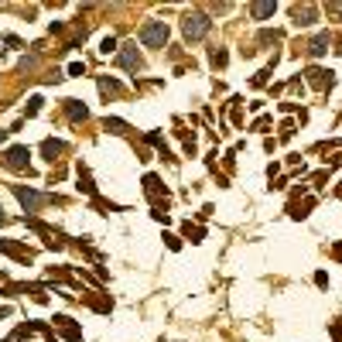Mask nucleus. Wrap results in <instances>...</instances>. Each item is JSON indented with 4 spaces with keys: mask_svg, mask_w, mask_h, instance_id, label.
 Returning <instances> with one entry per match:
<instances>
[{
    "mask_svg": "<svg viewBox=\"0 0 342 342\" xmlns=\"http://www.w3.org/2000/svg\"><path fill=\"white\" fill-rule=\"evenodd\" d=\"M168 34H171V31H168L164 21H147V24L140 28L137 38H140L144 48H164V45H168Z\"/></svg>",
    "mask_w": 342,
    "mask_h": 342,
    "instance_id": "1",
    "label": "nucleus"
},
{
    "mask_svg": "<svg viewBox=\"0 0 342 342\" xmlns=\"http://www.w3.org/2000/svg\"><path fill=\"white\" fill-rule=\"evenodd\" d=\"M209 28H212V21L199 14V10H192V14H185V21H182V34H185V41H202L205 34H209Z\"/></svg>",
    "mask_w": 342,
    "mask_h": 342,
    "instance_id": "2",
    "label": "nucleus"
},
{
    "mask_svg": "<svg viewBox=\"0 0 342 342\" xmlns=\"http://www.w3.org/2000/svg\"><path fill=\"white\" fill-rule=\"evenodd\" d=\"M14 195H17V202L24 205V212H28V216H34L41 205L55 202V195H45V192H34V188H24V185H14Z\"/></svg>",
    "mask_w": 342,
    "mask_h": 342,
    "instance_id": "3",
    "label": "nucleus"
},
{
    "mask_svg": "<svg viewBox=\"0 0 342 342\" xmlns=\"http://www.w3.org/2000/svg\"><path fill=\"white\" fill-rule=\"evenodd\" d=\"M28 157H31V151H28L24 144H14V147H7V154H3V164L14 168V171H28Z\"/></svg>",
    "mask_w": 342,
    "mask_h": 342,
    "instance_id": "4",
    "label": "nucleus"
},
{
    "mask_svg": "<svg viewBox=\"0 0 342 342\" xmlns=\"http://www.w3.org/2000/svg\"><path fill=\"white\" fill-rule=\"evenodd\" d=\"M291 21H294L298 28L315 24V21H318V7H315V3H294V7H291Z\"/></svg>",
    "mask_w": 342,
    "mask_h": 342,
    "instance_id": "5",
    "label": "nucleus"
},
{
    "mask_svg": "<svg viewBox=\"0 0 342 342\" xmlns=\"http://www.w3.org/2000/svg\"><path fill=\"white\" fill-rule=\"evenodd\" d=\"M305 75H308V86H311V89H329V86L336 82V72H332V68H308Z\"/></svg>",
    "mask_w": 342,
    "mask_h": 342,
    "instance_id": "6",
    "label": "nucleus"
},
{
    "mask_svg": "<svg viewBox=\"0 0 342 342\" xmlns=\"http://www.w3.org/2000/svg\"><path fill=\"white\" fill-rule=\"evenodd\" d=\"M120 65L127 68V72H134V75H137V72H140V68H144V59L137 55V48H134V45L120 52Z\"/></svg>",
    "mask_w": 342,
    "mask_h": 342,
    "instance_id": "7",
    "label": "nucleus"
},
{
    "mask_svg": "<svg viewBox=\"0 0 342 342\" xmlns=\"http://www.w3.org/2000/svg\"><path fill=\"white\" fill-rule=\"evenodd\" d=\"M329 45H332V38H329V31H322V34H315V38L308 41V55H311V59H322V55L329 52Z\"/></svg>",
    "mask_w": 342,
    "mask_h": 342,
    "instance_id": "8",
    "label": "nucleus"
},
{
    "mask_svg": "<svg viewBox=\"0 0 342 342\" xmlns=\"http://www.w3.org/2000/svg\"><path fill=\"white\" fill-rule=\"evenodd\" d=\"M144 192H147L154 202H157V199H168V188L161 185V178H157V175H144Z\"/></svg>",
    "mask_w": 342,
    "mask_h": 342,
    "instance_id": "9",
    "label": "nucleus"
},
{
    "mask_svg": "<svg viewBox=\"0 0 342 342\" xmlns=\"http://www.w3.org/2000/svg\"><path fill=\"white\" fill-rule=\"evenodd\" d=\"M55 325H62V332H65L68 342H79V339H82V329H79L68 315H55Z\"/></svg>",
    "mask_w": 342,
    "mask_h": 342,
    "instance_id": "10",
    "label": "nucleus"
},
{
    "mask_svg": "<svg viewBox=\"0 0 342 342\" xmlns=\"http://www.w3.org/2000/svg\"><path fill=\"white\" fill-rule=\"evenodd\" d=\"M274 10H277V3H274V0H257V3H250L253 21H267V17H274Z\"/></svg>",
    "mask_w": 342,
    "mask_h": 342,
    "instance_id": "11",
    "label": "nucleus"
},
{
    "mask_svg": "<svg viewBox=\"0 0 342 342\" xmlns=\"http://www.w3.org/2000/svg\"><path fill=\"white\" fill-rule=\"evenodd\" d=\"M0 250H3L7 257H14V260H21V264H28V260H31V250H24V247H17V243H10V240H0Z\"/></svg>",
    "mask_w": 342,
    "mask_h": 342,
    "instance_id": "12",
    "label": "nucleus"
},
{
    "mask_svg": "<svg viewBox=\"0 0 342 342\" xmlns=\"http://www.w3.org/2000/svg\"><path fill=\"white\" fill-rule=\"evenodd\" d=\"M62 151H65V144H62V140H55V137H48V140L41 144V154H45V161H55Z\"/></svg>",
    "mask_w": 342,
    "mask_h": 342,
    "instance_id": "13",
    "label": "nucleus"
},
{
    "mask_svg": "<svg viewBox=\"0 0 342 342\" xmlns=\"http://www.w3.org/2000/svg\"><path fill=\"white\" fill-rule=\"evenodd\" d=\"M65 113H68V120H89V110L79 99H65Z\"/></svg>",
    "mask_w": 342,
    "mask_h": 342,
    "instance_id": "14",
    "label": "nucleus"
},
{
    "mask_svg": "<svg viewBox=\"0 0 342 342\" xmlns=\"http://www.w3.org/2000/svg\"><path fill=\"white\" fill-rule=\"evenodd\" d=\"M99 93H103V96H120L124 86H120L117 79H106V75H103V79H99Z\"/></svg>",
    "mask_w": 342,
    "mask_h": 342,
    "instance_id": "15",
    "label": "nucleus"
},
{
    "mask_svg": "<svg viewBox=\"0 0 342 342\" xmlns=\"http://www.w3.org/2000/svg\"><path fill=\"white\" fill-rule=\"evenodd\" d=\"M41 103H45L41 96H31L28 106H24V117H38V113H41Z\"/></svg>",
    "mask_w": 342,
    "mask_h": 342,
    "instance_id": "16",
    "label": "nucleus"
},
{
    "mask_svg": "<svg viewBox=\"0 0 342 342\" xmlns=\"http://www.w3.org/2000/svg\"><path fill=\"white\" fill-rule=\"evenodd\" d=\"M79 188L89 192V195H96V185L89 182V171H86V168H79Z\"/></svg>",
    "mask_w": 342,
    "mask_h": 342,
    "instance_id": "17",
    "label": "nucleus"
},
{
    "mask_svg": "<svg viewBox=\"0 0 342 342\" xmlns=\"http://www.w3.org/2000/svg\"><path fill=\"white\" fill-rule=\"evenodd\" d=\"M209 59H212V65H216V68H226V62H229V55H226V48H216V52H212Z\"/></svg>",
    "mask_w": 342,
    "mask_h": 342,
    "instance_id": "18",
    "label": "nucleus"
},
{
    "mask_svg": "<svg viewBox=\"0 0 342 342\" xmlns=\"http://www.w3.org/2000/svg\"><path fill=\"white\" fill-rule=\"evenodd\" d=\"M103 124H106V130H113V134H124V130H127V124H124V120H117V117H106Z\"/></svg>",
    "mask_w": 342,
    "mask_h": 342,
    "instance_id": "19",
    "label": "nucleus"
},
{
    "mask_svg": "<svg viewBox=\"0 0 342 342\" xmlns=\"http://www.w3.org/2000/svg\"><path fill=\"white\" fill-rule=\"evenodd\" d=\"M274 62H277V59H274ZM274 62L267 68H264V72H257V75H253V86H257V89H260V86H267V79H271V68H274Z\"/></svg>",
    "mask_w": 342,
    "mask_h": 342,
    "instance_id": "20",
    "label": "nucleus"
},
{
    "mask_svg": "<svg viewBox=\"0 0 342 342\" xmlns=\"http://www.w3.org/2000/svg\"><path fill=\"white\" fill-rule=\"evenodd\" d=\"M185 233L192 236V243H202V236H205V229H199V226H192V222H185Z\"/></svg>",
    "mask_w": 342,
    "mask_h": 342,
    "instance_id": "21",
    "label": "nucleus"
},
{
    "mask_svg": "<svg viewBox=\"0 0 342 342\" xmlns=\"http://www.w3.org/2000/svg\"><path fill=\"white\" fill-rule=\"evenodd\" d=\"M99 52H103V55L117 52V38H113V34H106V38H103V45H99Z\"/></svg>",
    "mask_w": 342,
    "mask_h": 342,
    "instance_id": "22",
    "label": "nucleus"
},
{
    "mask_svg": "<svg viewBox=\"0 0 342 342\" xmlns=\"http://www.w3.org/2000/svg\"><path fill=\"white\" fill-rule=\"evenodd\" d=\"M260 45H271V41H280V31H260V38H257Z\"/></svg>",
    "mask_w": 342,
    "mask_h": 342,
    "instance_id": "23",
    "label": "nucleus"
},
{
    "mask_svg": "<svg viewBox=\"0 0 342 342\" xmlns=\"http://www.w3.org/2000/svg\"><path fill=\"white\" fill-rule=\"evenodd\" d=\"M147 140H151V144H154V147H157V151H161V154L168 157V147H164V140H161V134H154V130H151V134H147Z\"/></svg>",
    "mask_w": 342,
    "mask_h": 342,
    "instance_id": "24",
    "label": "nucleus"
},
{
    "mask_svg": "<svg viewBox=\"0 0 342 342\" xmlns=\"http://www.w3.org/2000/svg\"><path fill=\"white\" fill-rule=\"evenodd\" d=\"M164 243H168V250H182V240L175 233H164Z\"/></svg>",
    "mask_w": 342,
    "mask_h": 342,
    "instance_id": "25",
    "label": "nucleus"
},
{
    "mask_svg": "<svg viewBox=\"0 0 342 342\" xmlns=\"http://www.w3.org/2000/svg\"><path fill=\"white\" fill-rule=\"evenodd\" d=\"M68 75H86V65H82V62H72V65H68Z\"/></svg>",
    "mask_w": 342,
    "mask_h": 342,
    "instance_id": "26",
    "label": "nucleus"
},
{
    "mask_svg": "<svg viewBox=\"0 0 342 342\" xmlns=\"http://www.w3.org/2000/svg\"><path fill=\"white\" fill-rule=\"evenodd\" d=\"M315 284H318V287H329V274L318 271V274H315Z\"/></svg>",
    "mask_w": 342,
    "mask_h": 342,
    "instance_id": "27",
    "label": "nucleus"
},
{
    "mask_svg": "<svg viewBox=\"0 0 342 342\" xmlns=\"http://www.w3.org/2000/svg\"><path fill=\"white\" fill-rule=\"evenodd\" d=\"M329 14H336V17H342V3H329Z\"/></svg>",
    "mask_w": 342,
    "mask_h": 342,
    "instance_id": "28",
    "label": "nucleus"
},
{
    "mask_svg": "<svg viewBox=\"0 0 342 342\" xmlns=\"http://www.w3.org/2000/svg\"><path fill=\"white\" fill-rule=\"evenodd\" d=\"M3 222H7V216H3V209H0V226H3Z\"/></svg>",
    "mask_w": 342,
    "mask_h": 342,
    "instance_id": "29",
    "label": "nucleus"
},
{
    "mask_svg": "<svg viewBox=\"0 0 342 342\" xmlns=\"http://www.w3.org/2000/svg\"><path fill=\"white\" fill-rule=\"evenodd\" d=\"M3 140H7V130H0V144H3Z\"/></svg>",
    "mask_w": 342,
    "mask_h": 342,
    "instance_id": "30",
    "label": "nucleus"
}]
</instances>
